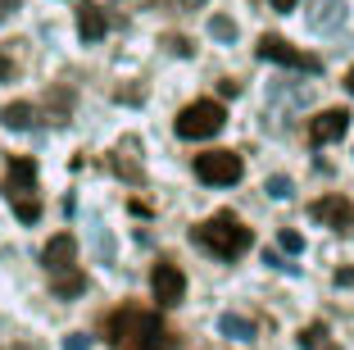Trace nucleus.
<instances>
[{"label":"nucleus","instance_id":"nucleus-1","mask_svg":"<svg viewBox=\"0 0 354 350\" xmlns=\"http://www.w3.org/2000/svg\"><path fill=\"white\" fill-rule=\"evenodd\" d=\"M104 341L114 350H173V337H168L164 319L141 305H118L104 319Z\"/></svg>","mask_w":354,"mask_h":350},{"label":"nucleus","instance_id":"nucleus-2","mask_svg":"<svg viewBox=\"0 0 354 350\" xmlns=\"http://www.w3.org/2000/svg\"><path fill=\"white\" fill-rule=\"evenodd\" d=\"M191 237H196L200 250H209V255H218V259H241L245 250L254 246V232L241 223L232 209H223V214L196 223V227H191Z\"/></svg>","mask_w":354,"mask_h":350},{"label":"nucleus","instance_id":"nucleus-3","mask_svg":"<svg viewBox=\"0 0 354 350\" xmlns=\"http://www.w3.org/2000/svg\"><path fill=\"white\" fill-rule=\"evenodd\" d=\"M5 200L14 205V218L19 223H37L41 218V200H37V159L28 155H10L5 164Z\"/></svg>","mask_w":354,"mask_h":350},{"label":"nucleus","instance_id":"nucleus-4","mask_svg":"<svg viewBox=\"0 0 354 350\" xmlns=\"http://www.w3.org/2000/svg\"><path fill=\"white\" fill-rule=\"evenodd\" d=\"M223 123H227V110H223V100H214V96H209V100H191L187 110H177V119H173L182 141H205V137L223 132Z\"/></svg>","mask_w":354,"mask_h":350},{"label":"nucleus","instance_id":"nucleus-5","mask_svg":"<svg viewBox=\"0 0 354 350\" xmlns=\"http://www.w3.org/2000/svg\"><path fill=\"white\" fill-rule=\"evenodd\" d=\"M259 55L272 60V64H281V69H295V73H323V60H318V55L291 46L286 37H277V32H263L259 37Z\"/></svg>","mask_w":354,"mask_h":350},{"label":"nucleus","instance_id":"nucleus-6","mask_svg":"<svg viewBox=\"0 0 354 350\" xmlns=\"http://www.w3.org/2000/svg\"><path fill=\"white\" fill-rule=\"evenodd\" d=\"M241 173H245V164H241L236 150H205L196 155V177L209 186H236Z\"/></svg>","mask_w":354,"mask_h":350},{"label":"nucleus","instance_id":"nucleus-7","mask_svg":"<svg viewBox=\"0 0 354 350\" xmlns=\"http://www.w3.org/2000/svg\"><path fill=\"white\" fill-rule=\"evenodd\" d=\"M150 291H155V300L164 309L182 305V296H187V273L177 264H168V259H159V264L150 268Z\"/></svg>","mask_w":354,"mask_h":350},{"label":"nucleus","instance_id":"nucleus-8","mask_svg":"<svg viewBox=\"0 0 354 350\" xmlns=\"http://www.w3.org/2000/svg\"><path fill=\"white\" fill-rule=\"evenodd\" d=\"M309 218H318L323 227H332V232H354V200L350 196H318L309 205Z\"/></svg>","mask_w":354,"mask_h":350},{"label":"nucleus","instance_id":"nucleus-9","mask_svg":"<svg viewBox=\"0 0 354 350\" xmlns=\"http://www.w3.org/2000/svg\"><path fill=\"white\" fill-rule=\"evenodd\" d=\"M350 132V110H323L318 119L309 123V137L318 146H332V141H341V137Z\"/></svg>","mask_w":354,"mask_h":350},{"label":"nucleus","instance_id":"nucleus-10","mask_svg":"<svg viewBox=\"0 0 354 350\" xmlns=\"http://www.w3.org/2000/svg\"><path fill=\"white\" fill-rule=\"evenodd\" d=\"M104 32H109L104 10L95 5V0H77V37H82L86 46H95V42H104Z\"/></svg>","mask_w":354,"mask_h":350},{"label":"nucleus","instance_id":"nucleus-11","mask_svg":"<svg viewBox=\"0 0 354 350\" xmlns=\"http://www.w3.org/2000/svg\"><path fill=\"white\" fill-rule=\"evenodd\" d=\"M73 259H77V241L68 237V232L50 237V241H46V250H41L46 273H68V268H73Z\"/></svg>","mask_w":354,"mask_h":350},{"label":"nucleus","instance_id":"nucleus-12","mask_svg":"<svg viewBox=\"0 0 354 350\" xmlns=\"http://www.w3.org/2000/svg\"><path fill=\"white\" fill-rule=\"evenodd\" d=\"M309 23H313V32H336L345 23V0H313Z\"/></svg>","mask_w":354,"mask_h":350},{"label":"nucleus","instance_id":"nucleus-13","mask_svg":"<svg viewBox=\"0 0 354 350\" xmlns=\"http://www.w3.org/2000/svg\"><path fill=\"white\" fill-rule=\"evenodd\" d=\"M0 119H5V128H14V132H28V128L41 119V110H37V105H28V100H14V105H5V110H0Z\"/></svg>","mask_w":354,"mask_h":350},{"label":"nucleus","instance_id":"nucleus-14","mask_svg":"<svg viewBox=\"0 0 354 350\" xmlns=\"http://www.w3.org/2000/svg\"><path fill=\"white\" fill-rule=\"evenodd\" d=\"M50 291H55L59 300H73V296H82V291H86V273H77V268H68V273H55Z\"/></svg>","mask_w":354,"mask_h":350},{"label":"nucleus","instance_id":"nucleus-15","mask_svg":"<svg viewBox=\"0 0 354 350\" xmlns=\"http://www.w3.org/2000/svg\"><path fill=\"white\" fill-rule=\"evenodd\" d=\"M218 332H223V337H232V341H250L254 337V323L241 319V314H223V319H218Z\"/></svg>","mask_w":354,"mask_h":350},{"label":"nucleus","instance_id":"nucleus-16","mask_svg":"<svg viewBox=\"0 0 354 350\" xmlns=\"http://www.w3.org/2000/svg\"><path fill=\"white\" fill-rule=\"evenodd\" d=\"M209 37L223 42V46H232V42H236V23H232L227 14H214V19H209Z\"/></svg>","mask_w":354,"mask_h":350},{"label":"nucleus","instance_id":"nucleus-17","mask_svg":"<svg viewBox=\"0 0 354 350\" xmlns=\"http://www.w3.org/2000/svg\"><path fill=\"white\" fill-rule=\"evenodd\" d=\"M327 337H332V332H327V323H309V328L300 332V346H304V350H323Z\"/></svg>","mask_w":354,"mask_h":350},{"label":"nucleus","instance_id":"nucleus-18","mask_svg":"<svg viewBox=\"0 0 354 350\" xmlns=\"http://www.w3.org/2000/svg\"><path fill=\"white\" fill-rule=\"evenodd\" d=\"M277 246L286 250V255H300V250H304V237H300V232H291V227H281V237H277Z\"/></svg>","mask_w":354,"mask_h":350},{"label":"nucleus","instance_id":"nucleus-19","mask_svg":"<svg viewBox=\"0 0 354 350\" xmlns=\"http://www.w3.org/2000/svg\"><path fill=\"white\" fill-rule=\"evenodd\" d=\"M291 191H295V186H291V177H268V196L272 200H291Z\"/></svg>","mask_w":354,"mask_h":350},{"label":"nucleus","instance_id":"nucleus-20","mask_svg":"<svg viewBox=\"0 0 354 350\" xmlns=\"http://www.w3.org/2000/svg\"><path fill=\"white\" fill-rule=\"evenodd\" d=\"M68 110H73V96H68V91H50V114H55V119H64Z\"/></svg>","mask_w":354,"mask_h":350},{"label":"nucleus","instance_id":"nucleus-21","mask_svg":"<svg viewBox=\"0 0 354 350\" xmlns=\"http://www.w3.org/2000/svg\"><path fill=\"white\" fill-rule=\"evenodd\" d=\"M164 46H168L173 55H182V60H191V55H196V46H191L187 37H164Z\"/></svg>","mask_w":354,"mask_h":350},{"label":"nucleus","instance_id":"nucleus-22","mask_svg":"<svg viewBox=\"0 0 354 350\" xmlns=\"http://www.w3.org/2000/svg\"><path fill=\"white\" fill-rule=\"evenodd\" d=\"M64 350H91V337H82V332H73V337H64Z\"/></svg>","mask_w":354,"mask_h":350},{"label":"nucleus","instance_id":"nucleus-23","mask_svg":"<svg viewBox=\"0 0 354 350\" xmlns=\"http://www.w3.org/2000/svg\"><path fill=\"white\" fill-rule=\"evenodd\" d=\"M155 5H168V10H200L205 0H155Z\"/></svg>","mask_w":354,"mask_h":350},{"label":"nucleus","instance_id":"nucleus-24","mask_svg":"<svg viewBox=\"0 0 354 350\" xmlns=\"http://www.w3.org/2000/svg\"><path fill=\"white\" fill-rule=\"evenodd\" d=\"M14 73H19L14 60H10V55H0V82H14Z\"/></svg>","mask_w":354,"mask_h":350},{"label":"nucleus","instance_id":"nucleus-25","mask_svg":"<svg viewBox=\"0 0 354 350\" xmlns=\"http://www.w3.org/2000/svg\"><path fill=\"white\" fill-rule=\"evenodd\" d=\"M336 287H354V268H341V273H336Z\"/></svg>","mask_w":354,"mask_h":350},{"label":"nucleus","instance_id":"nucleus-26","mask_svg":"<svg viewBox=\"0 0 354 350\" xmlns=\"http://www.w3.org/2000/svg\"><path fill=\"white\" fill-rule=\"evenodd\" d=\"M268 5H272V10H277V14H286V10H295V0H268Z\"/></svg>","mask_w":354,"mask_h":350},{"label":"nucleus","instance_id":"nucleus-27","mask_svg":"<svg viewBox=\"0 0 354 350\" xmlns=\"http://www.w3.org/2000/svg\"><path fill=\"white\" fill-rule=\"evenodd\" d=\"M14 10H19V0H0V14H5V19H10Z\"/></svg>","mask_w":354,"mask_h":350},{"label":"nucleus","instance_id":"nucleus-28","mask_svg":"<svg viewBox=\"0 0 354 350\" xmlns=\"http://www.w3.org/2000/svg\"><path fill=\"white\" fill-rule=\"evenodd\" d=\"M345 91H350V96H354V69H350V73H345Z\"/></svg>","mask_w":354,"mask_h":350},{"label":"nucleus","instance_id":"nucleus-29","mask_svg":"<svg viewBox=\"0 0 354 350\" xmlns=\"http://www.w3.org/2000/svg\"><path fill=\"white\" fill-rule=\"evenodd\" d=\"M323 350H336V346H323Z\"/></svg>","mask_w":354,"mask_h":350},{"label":"nucleus","instance_id":"nucleus-30","mask_svg":"<svg viewBox=\"0 0 354 350\" xmlns=\"http://www.w3.org/2000/svg\"><path fill=\"white\" fill-rule=\"evenodd\" d=\"M0 23H5V14H0Z\"/></svg>","mask_w":354,"mask_h":350}]
</instances>
